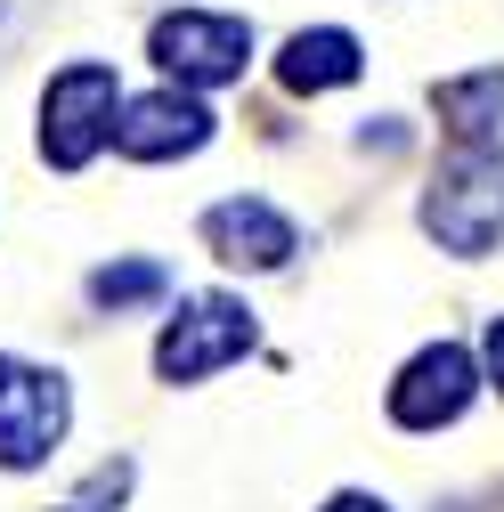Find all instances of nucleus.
Listing matches in <instances>:
<instances>
[{
	"label": "nucleus",
	"instance_id": "f8f14e48",
	"mask_svg": "<svg viewBox=\"0 0 504 512\" xmlns=\"http://www.w3.org/2000/svg\"><path fill=\"white\" fill-rule=\"evenodd\" d=\"M122 480H131V472H122V464H106V472H98V480H90V488H82L74 504H57V512H114V496H122Z\"/></svg>",
	"mask_w": 504,
	"mask_h": 512
},
{
	"label": "nucleus",
	"instance_id": "20e7f679",
	"mask_svg": "<svg viewBox=\"0 0 504 512\" xmlns=\"http://www.w3.org/2000/svg\"><path fill=\"white\" fill-rule=\"evenodd\" d=\"M66 374L49 366H25V358H0V464L9 472H33L57 439H66Z\"/></svg>",
	"mask_w": 504,
	"mask_h": 512
},
{
	"label": "nucleus",
	"instance_id": "1a4fd4ad",
	"mask_svg": "<svg viewBox=\"0 0 504 512\" xmlns=\"http://www.w3.org/2000/svg\"><path fill=\"white\" fill-rule=\"evenodd\" d=\"M358 33H342V25H318V33H293L285 41V57H277V82L285 90H301V98H318V90H342V82H358Z\"/></svg>",
	"mask_w": 504,
	"mask_h": 512
},
{
	"label": "nucleus",
	"instance_id": "4468645a",
	"mask_svg": "<svg viewBox=\"0 0 504 512\" xmlns=\"http://www.w3.org/2000/svg\"><path fill=\"white\" fill-rule=\"evenodd\" d=\"M326 512H391V504H383V496H334Z\"/></svg>",
	"mask_w": 504,
	"mask_h": 512
},
{
	"label": "nucleus",
	"instance_id": "0eeeda50",
	"mask_svg": "<svg viewBox=\"0 0 504 512\" xmlns=\"http://www.w3.org/2000/svg\"><path fill=\"white\" fill-rule=\"evenodd\" d=\"M212 139V114L204 98H187V90H147L114 114V147L131 155V163H171V155H196Z\"/></svg>",
	"mask_w": 504,
	"mask_h": 512
},
{
	"label": "nucleus",
	"instance_id": "f257e3e1",
	"mask_svg": "<svg viewBox=\"0 0 504 512\" xmlns=\"http://www.w3.org/2000/svg\"><path fill=\"white\" fill-rule=\"evenodd\" d=\"M423 228L448 252L480 261V252L504 236V147H456L448 163H439L431 187H423Z\"/></svg>",
	"mask_w": 504,
	"mask_h": 512
},
{
	"label": "nucleus",
	"instance_id": "9b49d317",
	"mask_svg": "<svg viewBox=\"0 0 504 512\" xmlns=\"http://www.w3.org/2000/svg\"><path fill=\"white\" fill-rule=\"evenodd\" d=\"M163 293H171V277L155 261H114V269L90 277V301L98 309H139V301H163Z\"/></svg>",
	"mask_w": 504,
	"mask_h": 512
},
{
	"label": "nucleus",
	"instance_id": "9d476101",
	"mask_svg": "<svg viewBox=\"0 0 504 512\" xmlns=\"http://www.w3.org/2000/svg\"><path fill=\"white\" fill-rule=\"evenodd\" d=\"M431 106H439V122H448L464 147H488V139L504 131V66L439 82V90H431Z\"/></svg>",
	"mask_w": 504,
	"mask_h": 512
},
{
	"label": "nucleus",
	"instance_id": "f03ea898",
	"mask_svg": "<svg viewBox=\"0 0 504 512\" xmlns=\"http://www.w3.org/2000/svg\"><path fill=\"white\" fill-rule=\"evenodd\" d=\"M114 114H122L114 66H66V74H49V90H41V155L57 171H82L114 139Z\"/></svg>",
	"mask_w": 504,
	"mask_h": 512
},
{
	"label": "nucleus",
	"instance_id": "39448f33",
	"mask_svg": "<svg viewBox=\"0 0 504 512\" xmlns=\"http://www.w3.org/2000/svg\"><path fill=\"white\" fill-rule=\"evenodd\" d=\"M147 49H155V66H163L171 82L212 90V82H236V74H244V57H252V25H244V17H212V9H179V17L155 25Z\"/></svg>",
	"mask_w": 504,
	"mask_h": 512
},
{
	"label": "nucleus",
	"instance_id": "423d86ee",
	"mask_svg": "<svg viewBox=\"0 0 504 512\" xmlns=\"http://www.w3.org/2000/svg\"><path fill=\"white\" fill-rule=\"evenodd\" d=\"M472 391H480L472 350H464V342H431V350H415V358L399 366V382H391V423L439 431V423H456V415L472 407Z\"/></svg>",
	"mask_w": 504,
	"mask_h": 512
},
{
	"label": "nucleus",
	"instance_id": "7ed1b4c3",
	"mask_svg": "<svg viewBox=\"0 0 504 512\" xmlns=\"http://www.w3.org/2000/svg\"><path fill=\"white\" fill-rule=\"evenodd\" d=\"M252 309L244 301H228V293H196V301H179V317L163 326V342H155V374L163 382H204V374H220L228 358H244L252 350Z\"/></svg>",
	"mask_w": 504,
	"mask_h": 512
},
{
	"label": "nucleus",
	"instance_id": "6e6552de",
	"mask_svg": "<svg viewBox=\"0 0 504 512\" xmlns=\"http://www.w3.org/2000/svg\"><path fill=\"white\" fill-rule=\"evenodd\" d=\"M204 244L220 252L228 269H285L293 252H301L293 220H285L277 204H261V196H228V204H212V212H204Z\"/></svg>",
	"mask_w": 504,
	"mask_h": 512
},
{
	"label": "nucleus",
	"instance_id": "ddd939ff",
	"mask_svg": "<svg viewBox=\"0 0 504 512\" xmlns=\"http://www.w3.org/2000/svg\"><path fill=\"white\" fill-rule=\"evenodd\" d=\"M488 374H496V391H504V317L488 326Z\"/></svg>",
	"mask_w": 504,
	"mask_h": 512
}]
</instances>
